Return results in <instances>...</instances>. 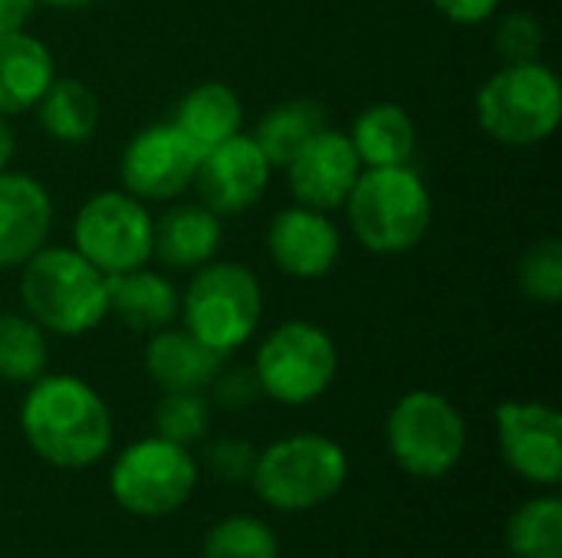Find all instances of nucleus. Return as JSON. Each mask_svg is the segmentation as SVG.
<instances>
[{
    "label": "nucleus",
    "mask_w": 562,
    "mask_h": 558,
    "mask_svg": "<svg viewBox=\"0 0 562 558\" xmlns=\"http://www.w3.org/2000/svg\"><path fill=\"white\" fill-rule=\"evenodd\" d=\"M26 447L56 470H86L112 451L115 424L105 398L76 375H40L20 405Z\"/></svg>",
    "instance_id": "1"
},
{
    "label": "nucleus",
    "mask_w": 562,
    "mask_h": 558,
    "mask_svg": "<svg viewBox=\"0 0 562 558\" xmlns=\"http://www.w3.org/2000/svg\"><path fill=\"white\" fill-rule=\"evenodd\" d=\"M23 312L53 335H86L109 316V276L72 247H43L20 266Z\"/></svg>",
    "instance_id": "2"
},
{
    "label": "nucleus",
    "mask_w": 562,
    "mask_h": 558,
    "mask_svg": "<svg viewBox=\"0 0 562 558\" xmlns=\"http://www.w3.org/2000/svg\"><path fill=\"white\" fill-rule=\"evenodd\" d=\"M342 207L359 247L379 257L415 250L435 220L431 194L412 164L362 168Z\"/></svg>",
    "instance_id": "3"
},
{
    "label": "nucleus",
    "mask_w": 562,
    "mask_h": 558,
    "mask_svg": "<svg viewBox=\"0 0 562 558\" xmlns=\"http://www.w3.org/2000/svg\"><path fill=\"white\" fill-rule=\"evenodd\" d=\"M349 480V454L326 434H290L257 451L250 487L257 500L277 513H306L342 493Z\"/></svg>",
    "instance_id": "4"
},
{
    "label": "nucleus",
    "mask_w": 562,
    "mask_h": 558,
    "mask_svg": "<svg viewBox=\"0 0 562 558\" xmlns=\"http://www.w3.org/2000/svg\"><path fill=\"white\" fill-rule=\"evenodd\" d=\"M474 115L484 135L507 148H533L557 135L562 122L560 76L533 62H504L474 99Z\"/></svg>",
    "instance_id": "5"
},
{
    "label": "nucleus",
    "mask_w": 562,
    "mask_h": 558,
    "mask_svg": "<svg viewBox=\"0 0 562 558\" xmlns=\"http://www.w3.org/2000/svg\"><path fill=\"white\" fill-rule=\"evenodd\" d=\"M263 316L260 280L234 260H211L194 270L181 293V329L201 339L217 355H234L244 349Z\"/></svg>",
    "instance_id": "6"
},
{
    "label": "nucleus",
    "mask_w": 562,
    "mask_h": 558,
    "mask_svg": "<svg viewBox=\"0 0 562 558\" xmlns=\"http://www.w3.org/2000/svg\"><path fill=\"white\" fill-rule=\"evenodd\" d=\"M385 447L398 470L415 480H441L464 460L468 424L458 405L438 391L402 395L385 418Z\"/></svg>",
    "instance_id": "7"
},
{
    "label": "nucleus",
    "mask_w": 562,
    "mask_h": 558,
    "mask_svg": "<svg viewBox=\"0 0 562 558\" xmlns=\"http://www.w3.org/2000/svg\"><path fill=\"white\" fill-rule=\"evenodd\" d=\"M339 372V352L333 335L310 319H286L257 349L254 375L263 398L286 408L319 401Z\"/></svg>",
    "instance_id": "8"
},
{
    "label": "nucleus",
    "mask_w": 562,
    "mask_h": 558,
    "mask_svg": "<svg viewBox=\"0 0 562 558\" xmlns=\"http://www.w3.org/2000/svg\"><path fill=\"white\" fill-rule=\"evenodd\" d=\"M198 480L201 464L194 460L191 447L151 434L119 451L109 470V493L125 513L161 520L178 513L194 497Z\"/></svg>",
    "instance_id": "9"
},
{
    "label": "nucleus",
    "mask_w": 562,
    "mask_h": 558,
    "mask_svg": "<svg viewBox=\"0 0 562 558\" xmlns=\"http://www.w3.org/2000/svg\"><path fill=\"white\" fill-rule=\"evenodd\" d=\"M155 217L145 201L128 191L92 194L72 220V250H79L105 276L148 266Z\"/></svg>",
    "instance_id": "10"
},
{
    "label": "nucleus",
    "mask_w": 562,
    "mask_h": 558,
    "mask_svg": "<svg viewBox=\"0 0 562 558\" xmlns=\"http://www.w3.org/2000/svg\"><path fill=\"white\" fill-rule=\"evenodd\" d=\"M201 151L175 122H158L135 132L122 151V187L138 201H178L191 191Z\"/></svg>",
    "instance_id": "11"
},
{
    "label": "nucleus",
    "mask_w": 562,
    "mask_h": 558,
    "mask_svg": "<svg viewBox=\"0 0 562 558\" xmlns=\"http://www.w3.org/2000/svg\"><path fill=\"white\" fill-rule=\"evenodd\" d=\"M504 464L533 487H560L562 418L547 401H504L494 411Z\"/></svg>",
    "instance_id": "12"
},
{
    "label": "nucleus",
    "mask_w": 562,
    "mask_h": 558,
    "mask_svg": "<svg viewBox=\"0 0 562 558\" xmlns=\"http://www.w3.org/2000/svg\"><path fill=\"white\" fill-rule=\"evenodd\" d=\"M273 164L250 135H234L224 145L201 155L194 187L204 207L217 217H237L250 210L270 187Z\"/></svg>",
    "instance_id": "13"
},
{
    "label": "nucleus",
    "mask_w": 562,
    "mask_h": 558,
    "mask_svg": "<svg viewBox=\"0 0 562 558\" xmlns=\"http://www.w3.org/2000/svg\"><path fill=\"white\" fill-rule=\"evenodd\" d=\"M359 174H362V161L349 135L329 125L319 135H313L286 161V181H290V194L296 197V204L323 210V214L339 210L346 204Z\"/></svg>",
    "instance_id": "14"
},
{
    "label": "nucleus",
    "mask_w": 562,
    "mask_h": 558,
    "mask_svg": "<svg viewBox=\"0 0 562 558\" xmlns=\"http://www.w3.org/2000/svg\"><path fill=\"white\" fill-rule=\"evenodd\" d=\"M267 253L273 266L293 280H323L339 263L342 237L329 214L293 204L270 220Z\"/></svg>",
    "instance_id": "15"
},
{
    "label": "nucleus",
    "mask_w": 562,
    "mask_h": 558,
    "mask_svg": "<svg viewBox=\"0 0 562 558\" xmlns=\"http://www.w3.org/2000/svg\"><path fill=\"white\" fill-rule=\"evenodd\" d=\"M53 230V197L33 174L0 171V270H20L46 247Z\"/></svg>",
    "instance_id": "16"
},
{
    "label": "nucleus",
    "mask_w": 562,
    "mask_h": 558,
    "mask_svg": "<svg viewBox=\"0 0 562 558\" xmlns=\"http://www.w3.org/2000/svg\"><path fill=\"white\" fill-rule=\"evenodd\" d=\"M224 224L221 217L198 204H175L155 220L151 260L171 270H198L211 263L221 250Z\"/></svg>",
    "instance_id": "17"
},
{
    "label": "nucleus",
    "mask_w": 562,
    "mask_h": 558,
    "mask_svg": "<svg viewBox=\"0 0 562 558\" xmlns=\"http://www.w3.org/2000/svg\"><path fill=\"white\" fill-rule=\"evenodd\" d=\"M221 368L224 355L188 329H158L145 345V372L161 391H207Z\"/></svg>",
    "instance_id": "18"
},
{
    "label": "nucleus",
    "mask_w": 562,
    "mask_h": 558,
    "mask_svg": "<svg viewBox=\"0 0 562 558\" xmlns=\"http://www.w3.org/2000/svg\"><path fill=\"white\" fill-rule=\"evenodd\" d=\"M181 293L175 283L148 266L109 276V312L132 332H158L178 319Z\"/></svg>",
    "instance_id": "19"
},
{
    "label": "nucleus",
    "mask_w": 562,
    "mask_h": 558,
    "mask_svg": "<svg viewBox=\"0 0 562 558\" xmlns=\"http://www.w3.org/2000/svg\"><path fill=\"white\" fill-rule=\"evenodd\" d=\"M53 79L56 62L43 39L26 30L0 36V115L13 118L36 109Z\"/></svg>",
    "instance_id": "20"
},
{
    "label": "nucleus",
    "mask_w": 562,
    "mask_h": 558,
    "mask_svg": "<svg viewBox=\"0 0 562 558\" xmlns=\"http://www.w3.org/2000/svg\"><path fill=\"white\" fill-rule=\"evenodd\" d=\"M349 141L362 168H395L412 161L418 128L398 102H372L356 115Z\"/></svg>",
    "instance_id": "21"
},
{
    "label": "nucleus",
    "mask_w": 562,
    "mask_h": 558,
    "mask_svg": "<svg viewBox=\"0 0 562 558\" xmlns=\"http://www.w3.org/2000/svg\"><path fill=\"white\" fill-rule=\"evenodd\" d=\"M175 125L188 135V141L204 155L227 138L240 135L244 125V102L224 82H201L194 86L175 112Z\"/></svg>",
    "instance_id": "22"
},
{
    "label": "nucleus",
    "mask_w": 562,
    "mask_h": 558,
    "mask_svg": "<svg viewBox=\"0 0 562 558\" xmlns=\"http://www.w3.org/2000/svg\"><path fill=\"white\" fill-rule=\"evenodd\" d=\"M36 115L43 132L63 145H82L95 135L99 125V99L76 76H56L49 89L36 102Z\"/></svg>",
    "instance_id": "23"
},
{
    "label": "nucleus",
    "mask_w": 562,
    "mask_h": 558,
    "mask_svg": "<svg viewBox=\"0 0 562 558\" xmlns=\"http://www.w3.org/2000/svg\"><path fill=\"white\" fill-rule=\"evenodd\" d=\"M326 128V109L316 99H286L263 112L257 132L250 135L257 148L267 155L273 168H286V161Z\"/></svg>",
    "instance_id": "24"
},
{
    "label": "nucleus",
    "mask_w": 562,
    "mask_h": 558,
    "mask_svg": "<svg viewBox=\"0 0 562 558\" xmlns=\"http://www.w3.org/2000/svg\"><path fill=\"white\" fill-rule=\"evenodd\" d=\"M46 332L26 312H0V382L33 385L46 375Z\"/></svg>",
    "instance_id": "25"
},
{
    "label": "nucleus",
    "mask_w": 562,
    "mask_h": 558,
    "mask_svg": "<svg viewBox=\"0 0 562 558\" xmlns=\"http://www.w3.org/2000/svg\"><path fill=\"white\" fill-rule=\"evenodd\" d=\"M510 558H562V500L533 497L507 523Z\"/></svg>",
    "instance_id": "26"
},
{
    "label": "nucleus",
    "mask_w": 562,
    "mask_h": 558,
    "mask_svg": "<svg viewBox=\"0 0 562 558\" xmlns=\"http://www.w3.org/2000/svg\"><path fill=\"white\" fill-rule=\"evenodd\" d=\"M201 558H280V536L267 520L234 513L207 529Z\"/></svg>",
    "instance_id": "27"
},
{
    "label": "nucleus",
    "mask_w": 562,
    "mask_h": 558,
    "mask_svg": "<svg viewBox=\"0 0 562 558\" xmlns=\"http://www.w3.org/2000/svg\"><path fill=\"white\" fill-rule=\"evenodd\" d=\"M211 431V401L204 391H161V401L155 405V434L194 447Z\"/></svg>",
    "instance_id": "28"
},
{
    "label": "nucleus",
    "mask_w": 562,
    "mask_h": 558,
    "mask_svg": "<svg viewBox=\"0 0 562 558\" xmlns=\"http://www.w3.org/2000/svg\"><path fill=\"white\" fill-rule=\"evenodd\" d=\"M517 283L520 293L530 303L540 306H557L562 299V243L557 237L537 240L517 266Z\"/></svg>",
    "instance_id": "29"
},
{
    "label": "nucleus",
    "mask_w": 562,
    "mask_h": 558,
    "mask_svg": "<svg viewBox=\"0 0 562 558\" xmlns=\"http://www.w3.org/2000/svg\"><path fill=\"white\" fill-rule=\"evenodd\" d=\"M547 30L533 13H507L497 23L494 49L504 62H533L543 56Z\"/></svg>",
    "instance_id": "30"
},
{
    "label": "nucleus",
    "mask_w": 562,
    "mask_h": 558,
    "mask_svg": "<svg viewBox=\"0 0 562 558\" xmlns=\"http://www.w3.org/2000/svg\"><path fill=\"white\" fill-rule=\"evenodd\" d=\"M257 464V447L240 437H221L207 444L204 467L224 483H247Z\"/></svg>",
    "instance_id": "31"
},
{
    "label": "nucleus",
    "mask_w": 562,
    "mask_h": 558,
    "mask_svg": "<svg viewBox=\"0 0 562 558\" xmlns=\"http://www.w3.org/2000/svg\"><path fill=\"white\" fill-rule=\"evenodd\" d=\"M211 395L221 408L227 411H240V408H250L257 398H263L260 385H257V375L254 368H221L211 382Z\"/></svg>",
    "instance_id": "32"
},
{
    "label": "nucleus",
    "mask_w": 562,
    "mask_h": 558,
    "mask_svg": "<svg viewBox=\"0 0 562 558\" xmlns=\"http://www.w3.org/2000/svg\"><path fill=\"white\" fill-rule=\"evenodd\" d=\"M435 10L448 20V23H458V26H477L484 20H491L504 0H431Z\"/></svg>",
    "instance_id": "33"
},
{
    "label": "nucleus",
    "mask_w": 562,
    "mask_h": 558,
    "mask_svg": "<svg viewBox=\"0 0 562 558\" xmlns=\"http://www.w3.org/2000/svg\"><path fill=\"white\" fill-rule=\"evenodd\" d=\"M36 13V0H0V36L26 30Z\"/></svg>",
    "instance_id": "34"
},
{
    "label": "nucleus",
    "mask_w": 562,
    "mask_h": 558,
    "mask_svg": "<svg viewBox=\"0 0 562 558\" xmlns=\"http://www.w3.org/2000/svg\"><path fill=\"white\" fill-rule=\"evenodd\" d=\"M13 151H16V135H13V128H10L7 115H0V171H7V164H10V158H13Z\"/></svg>",
    "instance_id": "35"
},
{
    "label": "nucleus",
    "mask_w": 562,
    "mask_h": 558,
    "mask_svg": "<svg viewBox=\"0 0 562 558\" xmlns=\"http://www.w3.org/2000/svg\"><path fill=\"white\" fill-rule=\"evenodd\" d=\"M43 7H53V10H82V7H92L95 0H36Z\"/></svg>",
    "instance_id": "36"
}]
</instances>
